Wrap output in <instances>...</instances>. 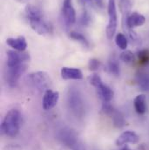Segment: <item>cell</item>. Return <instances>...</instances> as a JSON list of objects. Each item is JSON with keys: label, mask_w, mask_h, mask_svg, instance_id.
<instances>
[{"label": "cell", "mask_w": 149, "mask_h": 150, "mask_svg": "<svg viewBox=\"0 0 149 150\" xmlns=\"http://www.w3.org/2000/svg\"><path fill=\"white\" fill-rule=\"evenodd\" d=\"M121 150H132V149H130L128 147H124V148H123Z\"/></svg>", "instance_id": "27"}, {"label": "cell", "mask_w": 149, "mask_h": 150, "mask_svg": "<svg viewBox=\"0 0 149 150\" xmlns=\"http://www.w3.org/2000/svg\"><path fill=\"white\" fill-rule=\"evenodd\" d=\"M107 69L111 74L114 76H119L120 74V68H119V64L116 59H111L108 62L107 65Z\"/></svg>", "instance_id": "19"}, {"label": "cell", "mask_w": 149, "mask_h": 150, "mask_svg": "<svg viewBox=\"0 0 149 150\" xmlns=\"http://www.w3.org/2000/svg\"><path fill=\"white\" fill-rule=\"evenodd\" d=\"M22 125V114L18 109H11L3 120L1 129L8 137H15L19 133Z\"/></svg>", "instance_id": "2"}, {"label": "cell", "mask_w": 149, "mask_h": 150, "mask_svg": "<svg viewBox=\"0 0 149 150\" xmlns=\"http://www.w3.org/2000/svg\"><path fill=\"white\" fill-rule=\"evenodd\" d=\"M26 18L32 29L39 35H47L51 33V26L44 19L42 11L33 5H28L25 9Z\"/></svg>", "instance_id": "1"}, {"label": "cell", "mask_w": 149, "mask_h": 150, "mask_svg": "<svg viewBox=\"0 0 149 150\" xmlns=\"http://www.w3.org/2000/svg\"><path fill=\"white\" fill-rule=\"evenodd\" d=\"M68 105L77 118H82L85 114V103L79 91L72 87L68 92Z\"/></svg>", "instance_id": "4"}, {"label": "cell", "mask_w": 149, "mask_h": 150, "mask_svg": "<svg viewBox=\"0 0 149 150\" xmlns=\"http://www.w3.org/2000/svg\"><path fill=\"white\" fill-rule=\"evenodd\" d=\"M119 59L125 63H132L134 61V54L130 50H125L121 52Z\"/></svg>", "instance_id": "22"}, {"label": "cell", "mask_w": 149, "mask_h": 150, "mask_svg": "<svg viewBox=\"0 0 149 150\" xmlns=\"http://www.w3.org/2000/svg\"><path fill=\"white\" fill-rule=\"evenodd\" d=\"M107 11L109 16V21L106 30V33L108 39H112L116 33L117 25H118V17H117L115 0H108Z\"/></svg>", "instance_id": "6"}, {"label": "cell", "mask_w": 149, "mask_h": 150, "mask_svg": "<svg viewBox=\"0 0 149 150\" xmlns=\"http://www.w3.org/2000/svg\"><path fill=\"white\" fill-rule=\"evenodd\" d=\"M102 111H103V112H105L106 114L111 116L114 127H116L118 128H121V127L126 126V121L125 120L124 115L120 112H119L118 110L114 109L112 106L109 104V102L103 103Z\"/></svg>", "instance_id": "8"}, {"label": "cell", "mask_w": 149, "mask_h": 150, "mask_svg": "<svg viewBox=\"0 0 149 150\" xmlns=\"http://www.w3.org/2000/svg\"><path fill=\"white\" fill-rule=\"evenodd\" d=\"M62 14L66 24L70 26L76 22V13L72 4V0H64L62 6Z\"/></svg>", "instance_id": "10"}, {"label": "cell", "mask_w": 149, "mask_h": 150, "mask_svg": "<svg viewBox=\"0 0 149 150\" xmlns=\"http://www.w3.org/2000/svg\"><path fill=\"white\" fill-rule=\"evenodd\" d=\"M8 45L18 52H24L27 47V42L25 38L20 36L18 38H9L6 40Z\"/></svg>", "instance_id": "15"}, {"label": "cell", "mask_w": 149, "mask_h": 150, "mask_svg": "<svg viewBox=\"0 0 149 150\" xmlns=\"http://www.w3.org/2000/svg\"><path fill=\"white\" fill-rule=\"evenodd\" d=\"M136 83L143 91H149V74L140 71L136 74Z\"/></svg>", "instance_id": "18"}, {"label": "cell", "mask_w": 149, "mask_h": 150, "mask_svg": "<svg viewBox=\"0 0 149 150\" xmlns=\"http://www.w3.org/2000/svg\"><path fill=\"white\" fill-rule=\"evenodd\" d=\"M62 143L71 150H86L85 145L78 139L77 134L71 128H63L59 134Z\"/></svg>", "instance_id": "3"}, {"label": "cell", "mask_w": 149, "mask_h": 150, "mask_svg": "<svg viewBox=\"0 0 149 150\" xmlns=\"http://www.w3.org/2000/svg\"><path fill=\"white\" fill-rule=\"evenodd\" d=\"M91 22V17L90 15L85 11V12H83V14L81 15L80 18H79V23L81 25L83 26H86L90 24Z\"/></svg>", "instance_id": "25"}, {"label": "cell", "mask_w": 149, "mask_h": 150, "mask_svg": "<svg viewBox=\"0 0 149 150\" xmlns=\"http://www.w3.org/2000/svg\"><path fill=\"white\" fill-rule=\"evenodd\" d=\"M134 108L137 113L139 114H144L148 110V105H147V97L145 94H139L135 97L133 101Z\"/></svg>", "instance_id": "17"}, {"label": "cell", "mask_w": 149, "mask_h": 150, "mask_svg": "<svg viewBox=\"0 0 149 150\" xmlns=\"http://www.w3.org/2000/svg\"><path fill=\"white\" fill-rule=\"evenodd\" d=\"M115 43L117 45V46L122 50H126L127 45H128V41L126 37L123 34V33H118L115 37Z\"/></svg>", "instance_id": "20"}, {"label": "cell", "mask_w": 149, "mask_h": 150, "mask_svg": "<svg viewBox=\"0 0 149 150\" xmlns=\"http://www.w3.org/2000/svg\"><path fill=\"white\" fill-rule=\"evenodd\" d=\"M89 80H90L91 85H93L94 87H97L100 84H101L103 82L101 78L98 74H93L92 76H90Z\"/></svg>", "instance_id": "26"}, {"label": "cell", "mask_w": 149, "mask_h": 150, "mask_svg": "<svg viewBox=\"0 0 149 150\" xmlns=\"http://www.w3.org/2000/svg\"><path fill=\"white\" fill-rule=\"evenodd\" d=\"M100 67V61L97 59H92L89 60L88 67L91 71H97Z\"/></svg>", "instance_id": "24"}, {"label": "cell", "mask_w": 149, "mask_h": 150, "mask_svg": "<svg viewBox=\"0 0 149 150\" xmlns=\"http://www.w3.org/2000/svg\"><path fill=\"white\" fill-rule=\"evenodd\" d=\"M70 37L72 38L73 39L78 41L79 43H81L85 47H88L89 46V42L88 40L86 39V38L85 37L83 34L79 33H77V32H71L70 33Z\"/></svg>", "instance_id": "21"}, {"label": "cell", "mask_w": 149, "mask_h": 150, "mask_svg": "<svg viewBox=\"0 0 149 150\" xmlns=\"http://www.w3.org/2000/svg\"><path fill=\"white\" fill-rule=\"evenodd\" d=\"M140 141L139 135L133 132V131H125L122 133L116 140V145L117 146H124L126 144L131 143V144H136Z\"/></svg>", "instance_id": "12"}, {"label": "cell", "mask_w": 149, "mask_h": 150, "mask_svg": "<svg viewBox=\"0 0 149 150\" xmlns=\"http://www.w3.org/2000/svg\"><path fill=\"white\" fill-rule=\"evenodd\" d=\"M30 56L28 53H24L18 51H8L7 52V67H12L29 61Z\"/></svg>", "instance_id": "9"}, {"label": "cell", "mask_w": 149, "mask_h": 150, "mask_svg": "<svg viewBox=\"0 0 149 150\" xmlns=\"http://www.w3.org/2000/svg\"><path fill=\"white\" fill-rule=\"evenodd\" d=\"M61 76L64 79H81L83 74L78 68L63 67L61 69Z\"/></svg>", "instance_id": "16"}, {"label": "cell", "mask_w": 149, "mask_h": 150, "mask_svg": "<svg viewBox=\"0 0 149 150\" xmlns=\"http://www.w3.org/2000/svg\"><path fill=\"white\" fill-rule=\"evenodd\" d=\"M139 61L141 65H147L149 63V50L143 49L138 52Z\"/></svg>", "instance_id": "23"}, {"label": "cell", "mask_w": 149, "mask_h": 150, "mask_svg": "<svg viewBox=\"0 0 149 150\" xmlns=\"http://www.w3.org/2000/svg\"><path fill=\"white\" fill-rule=\"evenodd\" d=\"M145 22L146 18L142 14H140L138 12H133L126 18V25L130 29L141 26L145 24Z\"/></svg>", "instance_id": "13"}, {"label": "cell", "mask_w": 149, "mask_h": 150, "mask_svg": "<svg viewBox=\"0 0 149 150\" xmlns=\"http://www.w3.org/2000/svg\"><path fill=\"white\" fill-rule=\"evenodd\" d=\"M97 89V92H98V95L100 96V98L102 100V101L104 103H107V102H110L113 98V91L112 89L105 85L103 82L101 84H100L97 87H95Z\"/></svg>", "instance_id": "14"}, {"label": "cell", "mask_w": 149, "mask_h": 150, "mask_svg": "<svg viewBox=\"0 0 149 150\" xmlns=\"http://www.w3.org/2000/svg\"><path fill=\"white\" fill-rule=\"evenodd\" d=\"M59 99V92H54L51 89L46 90L44 93V97L42 100L43 108L46 111L51 110L57 105Z\"/></svg>", "instance_id": "11"}, {"label": "cell", "mask_w": 149, "mask_h": 150, "mask_svg": "<svg viewBox=\"0 0 149 150\" xmlns=\"http://www.w3.org/2000/svg\"><path fill=\"white\" fill-rule=\"evenodd\" d=\"M27 81L33 89H36L39 92H45L50 89L52 84L49 75L45 72H36L29 74L27 77Z\"/></svg>", "instance_id": "5"}, {"label": "cell", "mask_w": 149, "mask_h": 150, "mask_svg": "<svg viewBox=\"0 0 149 150\" xmlns=\"http://www.w3.org/2000/svg\"><path fill=\"white\" fill-rule=\"evenodd\" d=\"M27 67L28 66L26 63H23V64H20V65L16 66V67H7L5 78H6V81L10 86L13 87V86H17L19 79L26 71Z\"/></svg>", "instance_id": "7"}]
</instances>
